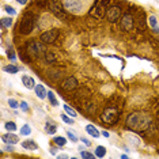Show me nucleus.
Listing matches in <instances>:
<instances>
[{"mask_svg": "<svg viewBox=\"0 0 159 159\" xmlns=\"http://www.w3.org/2000/svg\"><path fill=\"white\" fill-rule=\"evenodd\" d=\"M151 124H152L151 117H148L144 113H133L126 120V126L129 129H132V131H137V132L146 131V129L150 128Z\"/></svg>", "mask_w": 159, "mask_h": 159, "instance_id": "1", "label": "nucleus"}, {"mask_svg": "<svg viewBox=\"0 0 159 159\" xmlns=\"http://www.w3.org/2000/svg\"><path fill=\"white\" fill-rule=\"evenodd\" d=\"M110 0H97L95 4L93 6V8L90 10V16L95 18V19H101L105 15L106 7L109 4Z\"/></svg>", "mask_w": 159, "mask_h": 159, "instance_id": "2", "label": "nucleus"}, {"mask_svg": "<svg viewBox=\"0 0 159 159\" xmlns=\"http://www.w3.org/2000/svg\"><path fill=\"white\" fill-rule=\"evenodd\" d=\"M118 114H120L118 109L109 107V109H105L102 116H101V120H102L105 124H114V122L118 120Z\"/></svg>", "mask_w": 159, "mask_h": 159, "instance_id": "3", "label": "nucleus"}, {"mask_svg": "<svg viewBox=\"0 0 159 159\" xmlns=\"http://www.w3.org/2000/svg\"><path fill=\"white\" fill-rule=\"evenodd\" d=\"M63 4L66 7V10H68L70 12H74V14L80 12L83 8V4L80 0H64Z\"/></svg>", "mask_w": 159, "mask_h": 159, "instance_id": "4", "label": "nucleus"}, {"mask_svg": "<svg viewBox=\"0 0 159 159\" xmlns=\"http://www.w3.org/2000/svg\"><path fill=\"white\" fill-rule=\"evenodd\" d=\"M120 15H121V8H120L118 6L110 7V8L107 10V12H106L107 20H109V22H111V23L117 22V20L120 19Z\"/></svg>", "mask_w": 159, "mask_h": 159, "instance_id": "5", "label": "nucleus"}, {"mask_svg": "<svg viewBox=\"0 0 159 159\" xmlns=\"http://www.w3.org/2000/svg\"><path fill=\"white\" fill-rule=\"evenodd\" d=\"M57 37H59V30L57 29H50V30L41 34V41L46 42V44H50V42L56 41Z\"/></svg>", "mask_w": 159, "mask_h": 159, "instance_id": "6", "label": "nucleus"}, {"mask_svg": "<svg viewBox=\"0 0 159 159\" xmlns=\"http://www.w3.org/2000/svg\"><path fill=\"white\" fill-rule=\"evenodd\" d=\"M31 30H33V19H29V18L22 19L19 25V31H22L23 34H29Z\"/></svg>", "mask_w": 159, "mask_h": 159, "instance_id": "7", "label": "nucleus"}, {"mask_svg": "<svg viewBox=\"0 0 159 159\" xmlns=\"http://www.w3.org/2000/svg\"><path fill=\"white\" fill-rule=\"evenodd\" d=\"M120 26H121L122 30H125V31L132 30V27H133V19H132V15H129V14H125V15L122 16V19H121Z\"/></svg>", "mask_w": 159, "mask_h": 159, "instance_id": "8", "label": "nucleus"}, {"mask_svg": "<svg viewBox=\"0 0 159 159\" xmlns=\"http://www.w3.org/2000/svg\"><path fill=\"white\" fill-rule=\"evenodd\" d=\"M63 89L64 90H68V91H71V90H75L76 89V86H78V80L75 79L74 76H70V78H67L66 80L63 82Z\"/></svg>", "mask_w": 159, "mask_h": 159, "instance_id": "9", "label": "nucleus"}, {"mask_svg": "<svg viewBox=\"0 0 159 159\" xmlns=\"http://www.w3.org/2000/svg\"><path fill=\"white\" fill-rule=\"evenodd\" d=\"M52 2V11L56 14V15H59L61 18H64V12H63V6L64 4H61V3H59L57 0H50Z\"/></svg>", "mask_w": 159, "mask_h": 159, "instance_id": "10", "label": "nucleus"}, {"mask_svg": "<svg viewBox=\"0 0 159 159\" xmlns=\"http://www.w3.org/2000/svg\"><path fill=\"white\" fill-rule=\"evenodd\" d=\"M27 50L30 53H38V52L44 50V46H42V44H39L38 41H31L30 44L27 45Z\"/></svg>", "mask_w": 159, "mask_h": 159, "instance_id": "11", "label": "nucleus"}, {"mask_svg": "<svg viewBox=\"0 0 159 159\" xmlns=\"http://www.w3.org/2000/svg\"><path fill=\"white\" fill-rule=\"evenodd\" d=\"M2 140L7 144H16L19 142V139H18L16 135H14V133H6V135L2 136Z\"/></svg>", "mask_w": 159, "mask_h": 159, "instance_id": "12", "label": "nucleus"}, {"mask_svg": "<svg viewBox=\"0 0 159 159\" xmlns=\"http://www.w3.org/2000/svg\"><path fill=\"white\" fill-rule=\"evenodd\" d=\"M22 83L25 84V87L29 89V90H31V89L34 87V84H35L34 79L31 78V76H29V75H23V76H22Z\"/></svg>", "mask_w": 159, "mask_h": 159, "instance_id": "13", "label": "nucleus"}, {"mask_svg": "<svg viewBox=\"0 0 159 159\" xmlns=\"http://www.w3.org/2000/svg\"><path fill=\"white\" fill-rule=\"evenodd\" d=\"M35 94H37V97L38 98H41V99H44V98L48 97V93H46V90H45V87L42 84L35 86Z\"/></svg>", "mask_w": 159, "mask_h": 159, "instance_id": "14", "label": "nucleus"}, {"mask_svg": "<svg viewBox=\"0 0 159 159\" xmlns=\"http://www.w3.org/2000/svg\"><path fill=\"white\" fill-rule=\"evenodd\" d=\"M148 23H150V26L152 27V30L155 33H159V25H158V18L155 15H151L148 18Z\"/></svg>", "mask_w": 159, "mask_h": 159, "instance_id": "15", "label": "nucleus"}, {"mask_svg": "<svg viewBox=\"0 0 159 159\" xmlns=\"http://www.w3.org/2000/svg\"><path fill=\"white\" fill-rule=\"evenodd\" d=\"M22 147L26 148V150H31V151L38 150V144L35 143V142H33V140H26V142H23L22 143Z\"/></svg>", "mask_w": 159, "mask_h": 159, "instance_id": "16", "label": "nucleus"}, {"mask_svg": "<svg viewBox=\"0 0 159 159\" xmlns=\"http://www.w3.org/2000/svg\"><path fill=\"white\" fill-rule=\"evenodd\" d=\"M86 132L89 133V135H91L93 137H98L99 136V132H98V129L95 128L94 125L91 124H89V125H86Z\"/></svg>", "mask_w": 159, "mask_h": 159, "instance_id": "17", "label": "nucleus"}, {"mask_svg": "<svg viewBox=\"0 0 159 159\" xmlns=\"http://www.w3.org/2000/svg\"><path fill=\"white\" fill-rule=\"evenodd\" d=\"M56 131H57V128H56L55 124H50L49 121L45 124V132L46 133H49V135H55Z\"/></svg>", "mask_w": 159, "mask_h": 159, "instance_id": "18", "label": "nucleus"}, {"mask_svg": "<svg viewBox=\"0 0 159 159\" xmlns=\"http://www.w3.org/2000/svg\"><path fill=\"white\" fill-rule=\"evenodd\" d=\"M105 155H106V148L103 146H98L95 150V157L97 158H103Z\"/></svg>", "mask_w": 159, "mask_h": 159, "instance_id": "19", "label": "nucleus"}, {"mask_svg": "<svg viewBox=\"0 0 159 159\" xmlns=\"http://www.w3.org/2000/svg\"><path fill=\"white\" fill-rule=\"evenodd\" d=\"M53 142H55L57 146L63 147V146H66L67 144V139H64L63 136H56V137H53Z\"/></svg>", "mask_w": 159, "mask_h": 159, "instance_id": "20", "label": "nucleus"}, {"mask_svg": "<svg viewBox=\"0 0 159 159\" xmlns=\"http://www.w3.org/2000/svg\"><path fill=\"white\" fill-rule=\"evenodd\" d=\"M48 98H49V102L53 105V106H57L59 105V101L56 99V95L53 94V91H48Z\"/></svg>", "mask_w": 159, "mask_h": 159, "instance_id": "21", "label": "nucleus"}, {"mask_svg": "<svg viewBox=\"0 0 159 159\" xmlns=\"http://www.w3.org/2000/svg\"><path fill=\"white\" fill-rule=\"evenodd\" d=\"M12 25V19L11 18H2V27L6 29V27H11Z\"/></svg>", "mask_w": 159, "mask_h": 159, "instance_id": "22", "label": "nucleus"}, {"mask_svg": "<svg viewBox=\"0 0 159 159\" xmlns=\"http://www.w3.org/2000/svg\"><path fill=\"white\" fill-rule=\"evenodd\" d=\"M31 133V128L27 124H25L22 128H20V135H23V136H29Z\"/></svg>", "mask_w": 159, "mask_h": 159, "instance_id": "23", "label": "nucleus"}, {"mask_svg": "<svg viewBox=\"0 0 159 159\" xmlns=\"http://www.w3.org/2000/svg\"><path fill=\"white\" fill-rule=\"evenodd\" d=\"M6 129L8 132H15L16 131V124H15V122H12V121L6 122Z\"/></svg>", "mask_w": 159, "mask_h": 159, "instance_id": "24", "label": "nucleus"}, {"mask_svg": "<svg viewBox=\"0 0 159 159\" xmlns=\"http://www.w3.org/2000/svg\"><path fill=\"white\" fill-rule=\"evenodd\" d=\"M7 56H8V59L11 60V61H15L16 56H15V52H14V48H12V46H10V48L7 49Z\"/></svg>", "mask_w": 159, "mask_h": 159, "instance_id": "25", "label": "nucleus"}, {"mask_svg": "<svg viewBox=\"0 0 159 159\" xmlns=\"http://www.w3.org/2000/svg\"><path fill=\"white\" fill-rule=\"evenodd\" d=\"M4 71L6 72H10V74H18L19 68H18L16 66H7V67H4Z\"/></svg>", "mask_w": 159, "mask_h": 159, "instance_id": "26", "label": "nucleus"}, {"mask_svg": "<svg viewBox=\"0 0 159 159\" xmlns=\"http://www.w3.org/2000/svg\"><path fill=\"white\" fill-rule=\"evenodd\" d=\"M60 117H61V120L66 122V124H70V125H71V124H74V118H70V116H67V114H64V113H63V114L60 116Z\"/></svg>", "mask_w": 159, "mask_h": 159, "instance_id": "27", "label": "nucleus"}, {"mask_svg": "<svg viewBox=\"0 0 159 159\" xmlns=\"http://www.w3.org/2000/svg\"><path fill=\"white\" fill-rule=\"evenodd\" d=\"M64 110H66L67 113L71 116V117H76V111H75L74 109H71V107L68 106V105H64Z\"/></svg>", "mask_w": 159, "mask_h": 159, "instance_id": "28", "label": "nucleus"}, {"mask_svg": "<svg viewBox=\"0 0 159 159\" xmlns=\"http://www.w3.org/2000/svg\"><path fill=\"white\" fill-rule=\"evenodd\" d=\"M8 105H10V107H12V109H16V107H19L20 105L18 103V101H15V99H8Z\"/></svg>", "mask_w": 159, "mask_h": 159, "instance_id": "29", "label": "nucleus"}, {"mask_svg": "<svg viewBox=\"0 0 159 159\" xmlns=\"http://www.w3.org/2000/svg\"><path fill=\"white\" fill-rule=\"evenodd\" d=\"M80 157L82 158H89V159H93L95 155H93V154H90L87 152V151H80Z\"/></svg>", "mask_w": 159, "mask_h": 159, "instance_id": "30", "label": "nucleus"}, {"mask_svg": "<svg viewBox=\"0 0 159 159\" xmlns=\"http://www.w3.org/2000/svg\"><path fill=\"white\" fill-rule=\"evenodd\" d=\"M4 8H6V11L8 12L10 15H12V16H14V15H16V11H15V10L12 8V7H10V6H6Z\"/></svg>", "mask_w": 159, "mask_h": 159, "instance_id": "31", "label": "nucleus"}, {"mask_svg": "<svg viewBox=\"0 0 159 159\" xmlns=\"http://www.w3.org/2000/svg\"><path fill=\"white\" fill-rule=\"evenodd\" d=\"M67 136L70 137L72 142H78V140H79V139H78V136H76V135H74V133H72L71 131H68V132H67Z\"/></svg>", "mask_w": 159, "mask_h": 159, "instance_id": "32", "label": "nucleus"}, {"mask_svg": "<svg viewBox=\"0 0 159 159\" xmlns=\"http://www.w3.org/2000/svg\"><path fill=\"white\" fill-rule=\"evenodd\" d=\"M20 109H22L23 111H29V105H27V102L22 101V102H20Z\"/></svg>", "mask_w": 159, "mask_h": 159, "instance_id": "33", "label": "nucleus"}, {"mask_svg": "<svg viewBox=\"0 0 159 159\" xmlns=\"http://www.w3.org/2000/svg\"><path fill=\"white\" fill-rule=\"evenodd\" d=\"M14 150H15V148L12 147V144H8V146H7V147H4V151H10V152H12Z\"/></svg>", "mask_w": 159, "mask_h": 159, "instance_id": "34", "label": "nucleus"}, {"mask_svg": "<svg viewBox=\"0 0 159 159\" xmlns=\"http://www.w3.org/2000/svg\"><path fill=\"white\" fill-rule=\"evenodd\" d=\"M82 142L86 144V146H91V142H90V140H87V139H84V137H83L82 139Z\"/></svg>", "mask_w": 159, "mask_h": 159, "instance_id": "35", "label": "nucleus"}, {"mask_svg": "<svg viewBox=\"0 0 159 159\" xmlns=\"http://www.w3.org/2000/svg\"><path fill=\"white\" fill-rule=\"evenodd\" d=\"M16 3H19V4H26V3H27V0H16Z\"/></svg>", "mask_w": 159, "mask_h": 159, "instance_id": "36", "label": "nucleus"}, {"mask_svg": "<svg viewBox=\"0 0 159 159\" xmlns=\"http://www.w3.org/2000/svg\"><path fill=\"white\" fill-rule=\"evenodd\" d=\"M57 158H61V159H63V158H66V159H67V158H70V157H68L67 154H60V155H59V157H57Z\"/></svg>", "mask_w": 159, "mask_h": 159, "instance_id": "37", "label": "nucleus"}, {"mask_svg": "<svg viewBox=\"0 0 159 159\" xmlns=\"http://www.w3.org/2000/svg\"><path fill=\"white\" fill-rule=\"evenodd\" d=\"M102 135H103L105 137H109V136H110V133L107 132V131H103V132H102Z\"/></svg>", "mask_w": 159, "mask_h": 159, "instance_id": "38", "label": "nucleus"}]
</instances>
